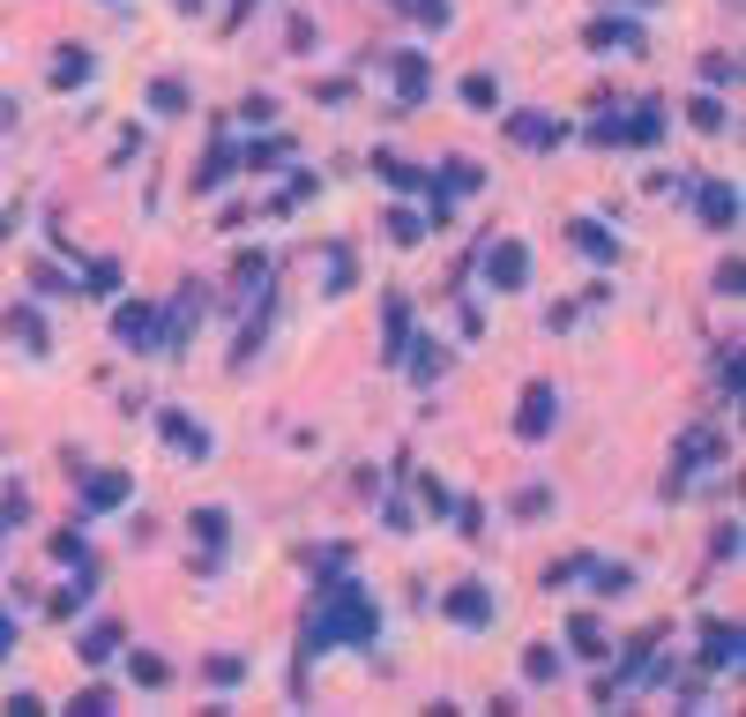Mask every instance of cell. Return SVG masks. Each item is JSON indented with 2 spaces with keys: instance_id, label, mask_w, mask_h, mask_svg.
<instances>
[{
  "instance_id": "20",
  "label": "cell",
  "mask_w": 746,
  "mask_h": 717,
  "mask_svg": "<svg viewBox=\"0 0 746 717\" xmlns=\"http://www.w3.org/2000/svg\"><path fill=\"white\" fill-rule=\"evenodd\" d=\"M523 680H560V658H552V643H531V658H523Z\"/></svg>"
},
{
  "instance_id": "31",
  "label": "cell",
  "mask_w": 746,
  "mask_h": 717,
  "mask_svg": "<svg viewBox=\"0 0 746 717\" xmlns=\"http://www.w3.org/2000/svg\"><path fill=\"white\" fill-rule=\"evenodd\" d=\"M702 76H709V83H739V60H724V53H709V60H702Z\"/></svg>"
},
{
  "instance_id": "23",
  "label": "cell",
  "mask_w": 746,
  "mask_h": 717,
  "mask_svg": "<svg viewBox=\"0 0 746 717\" xmlns=\"http://www.w3.org/2000/svg\"><path fill=\"white\" fill-rule=\"evenodd\" d=\"M463 97H470L478 113H493V105H500V83H493V76H470V83H463Z\"/></svg>"
},
{
  "instance_id": "38",
  "label": "cell",
  "mask_w": 746,
  "mask_h": 717,
  "mask_svg": "<svg viewBox=\"0 0 746 717\" xmlns=\"http://www.w3.org/2000/svg\"><path fill=\"white\" fill-rule=\"evenodd\" d=\"M83 605H90V583H75V591H60V598H53V613H83Z\"/></svg>"
},
{
  "instance_id": "19",
  "label": "cell",
  "mask_w": 746,
  "mask_h": 717,
  "mask_svg": "<svg viewBox=\"0 0 746 717\" xmlns=\"http://www.w3.org/2000/svg\"><path fill=\"white\" fill-rule=\"evenodd\" d=\"M224 180H232V150H209V165L195 172V187H202V195H217Z\"/></svg>"
},
{
  "instance_id": "15",
  "label": "cell",
  "mask_w": 746,
  "mask_h": 717,
  "mask_svg": "<svg viewBox=\"0 0 746 717\" xmlns=\"http://www.w3.org/2000/svg\"><path fill=\"white\" fill-rule=\"evenodd\" d=\"M8 337H15V344H31V351H45V322L31 314V307H8Z\"/></svg>"
},
{
  "instance_id": "22",
  "label": "cell",
  "mask_w": 746,
  "mask_h": 717,
  "mask_svg": "<svg viewBox=\"0 0 746 717\" xmlns=\"http://www.w3.org/2000/svg\"><path fill=\"white\" fill-rule=\"evenodd\" d=\"M388 240H396V247H411V240H426V217L396 210V217H388Z\"/></svg>"
},
{
  "instance_id": "33",
  "label": "cell",
  "mask_w": 746,
  "mask_h": 717,
  "mask_svg": "<svg viewBox=\"0 0 746 717\" xmlns=\"http://www.w3.org/2000/svg\"><path fill=\"white\" fill-rule=\"evenodd\" d=\"M627 583H634V568H597V591H605V598H620Z\"/></svg>"
},
{
  "instance_id": "30",
  "label": "cell",
  "mask_w": 746,
  "mask_h": 717,
  "mask_svg": "<svg viewBox=\"0 0 746 717\" xmlns=\"http://www.w3.org/2000/svg\"><path fill=\"white\" fill-rule=\"evenodd\" d=\"M590 45H634V23H597Z\"/></svg>"
},
{
  "instance_id": "13",
  "label": "cell",
  "mask_w": 746,
  "mask_h": 717,
  "mask_svg": "<svg viewBox=\"0 0 746 717\" xmlns=\"http://www.w3.org/2000/svg\"><path fill=\"white\" fill-rule=\"evenodd\" d=\"M664 135V105H634V113H620V142H657Z\"/></svg>"
},
{
  "instance_id": "35",
  "label": "cell",
  "mask_w": 746,
  "mask_h": 717,
  "mask_svg": "<svg viewBox=\"0 0 746 717\" xmlns=\"http://www.w3.org/2000/svg\"><path fill=\"white\" fill-rule=\"evenodd\" d=\"M135 680L142 687H165V658H135Z\"/></svg>"
},
{
  "instance_id": "24",
  "label": "cell",
  "mask_w": 746,
  "mask_h": 717,
  "mask_svg": "<svg viewBox=\"0 0 746 717\" xmlns=\"http://www.w3.org/2000/svg\"><path fill=\"white\" fill-rule=\"evenodd\" d=\"M568 643H575V650H590V658H605V635H597V621H568Z\"/></svg>"
},
{
  "instance_id": "7",
  "label": "cell",
  "mask_w": 746,
  "mask_h": 717,
  "mask_svg": "<svg viewBox=\"0 0 746 717\" xmlns=\"http://www.w3.org/2000/svg\"><path fill=\"white\" fill-rule=\"evenodd\" d=\"M702 224H709V232H732V224H739V187L709 180V187H702Z\"/></svg>"
},
{
  "instance_id": "12",
  "label": "cell",
  "mask_w": 746,
  "mask_h": 717,
  "mask_svg": "<svg viewBox=\"0 0 746 717\" xmlns=\"http://www.w3.org/2000/svg\"><path fill=\"white\" fill-rule=\"evenodd\" d=\"M158 426H165V441H172V449H179V456H209V433H202V426H195V419H179V412H165V419H158Z\"/></svg>"
},
{
  "instance_id": "6",
  "label": "cell",
  "mask_w": 746,
  "mask_h": 717,
  "mask_svg": "<svg viewBox=\"0 0 746 717\" xmlns=\"http://www.w3.org/2000/svg\"><path fill=\"white\" fill-rule=\"evenodd\" d=\"M508 135H515L523 150H552V142L568 135V127L552 120V113H508Z\"/></svg>"
},
{
  "instance_id": "3",
  "label": "cell",
  "mask_w": 746,
  "mask_h": 717,
  "mask_svg": "<svg viewBox=\"0 0 746 717\" xmlns=\"http://www.w3.org/2000/svg\"><path fill=\"white\" fill-rule=\"evenodd\" d=\"M552 419H560L552 381H531V389H523V412H515V433H523V441H545V433H552Z\"/></svg>"
},
{
  "instance_id": "16",
  "label": "cell",
  "mask_w": 746,
  "mask_h": 717,
  "mask_svg": "<svg viewBox=\"0 0 746 717\" xmlns=\"http://www.w3.org/2000/svg\"><path fill=\"white\" fill-rule=\"evenodd\" d=\"M575 247H582V254H597V262H613V254H620V240H613L605 224H590V217H582V224H575Z\"/></svg>"
},
{
  "instance_id": "5",
  "label": "cell",
  "mask_w": 746,
  "mask_h": 717,
  "mask_svg": "<svg viewBox=\"0 0 746 717\" xmlns=\"http://www.w3.org/2000/svg\"><path fill=\"white\" fill-rule=\"evenodd\" d=\"M441 613L463 621V628H486V621H493V591H486V583H456V591L441 598Z\"/></svg>"
},
{
  "instance_id": "1",
  "label": "cell",
  "mask_w": 746,
  "mask_h": 717,
  "mask_svg": "<svg viewBox=\"0 0 746 717\" xmlns=\"http://www.w3.org/2000/svg\"><path fill=\"white\" fill-rule=\"evenodd\" d=\"M381 628V613H373V598L359 583H336L322 591V613L306 621V650H329V643H373Z\"/></svg>"
},
{
  "instance_id": "32",
  "label": "cell",
  "mask_w": 746,
  "mask_h": 717,
  "mask_svg": "<svg viewBox=\"0 0 746 717\" xmlns=\"http://www.w3.org/2000/svg\"><path fill=\"white\" fill-rule=\"evenodd\" d=\"M396 8H411V15H426V23H433V31H441V23H448V0H396Z\"/></svg>"
},
{
  "instance_id": "29",
  "label": "cell",
  "mask_w": 746,
  "mask_h": 717,
  "mask_svg": "<svg viewBox=\"0 0 746 717\" xmlns=\"http://www.w3.org/2000/svg\"><path fill=\"white\" fill-rule=\"evenodd\" d=\"M23 516H31V501H23V494H0V539H8Z\"/></svg>"
},
{
  "instance_id": "36",
  "label": "cell",
  "mask_w": 746,
  "mask_h": 717,
  "mask_svg": "<svg viewBox=\"0 0 746 717\" xmlns=\"http://www.w3.org/2000/svg\"><path fill=\"white\" fill-rule=\"evenodd\" d=\"M247 673V666H240V658H209V680H217V687H232V680Z\"/></svg>"
},
{
  "instance_id": "4",
  "label": "cell",
  "mask_w": 746,
  "mask_h": 717,
  "mask_svg": "<svg viewBox=\"0 0 746 717\" xmlns=\"http://www.w3.org/2000/svg\"><path fill=\"white\" fill-rule=\"evenodd\" d=\"M739 650H746L739 621H709V628H702V666H709V673H724V666L739 673Z\"/></svg>"
},
{
  "instance_id": "34",
  "label": "cell",
  "mask_w": 746,
  "mask_h": 717,
  "mask_svg": "<svg viewBox=\"0 0 746 717\" xmlns=\"http://www.w3.org/2000/svg\"><path fill=\"white\" fill-rule=\"evenodd\" d=\"M329 292H351V254H343V247L329 254Z\"/></svg>"
},
{
  "instance_id": "37",
  "label": "cell",
  "mask_w": 746,
  "mask_h": 717,
  "mask_svg": "<svg viewBox=\"0 0 746 717\" xmlns=\"http://www.w3.org/2000/svg\"><path fill=\"white\" fill-rule=\"evenodd\" d=\"M75 710H83V717H105V710H113V695H105V687H90V695H75Z\"/></svg>"
},
{
  "instance_id": "2",
  "label": "cell",
  "mask_w": 746,
  "mask_h": 717,
  "mask_svg": "<svg viewBox=\"0 0 746 717\" xmlns=\"http://www.w3.org/2000/svg\"><path fill=\"white\" fill-rule=\"evenodd\" d=\"M486 277H493V292H523V285H531V247H523V240L486 247Z\"/></svg>"
},
{
  "instance_id": "27",
  "label": "cell",
  "mask_w": 746,
  "mask_h": 717,
  "mask_svg": "<svg viewBox=\"0 0 746 717\" xmlns=\"http://www.w3.org/2000/svg\"><path fill=\"white\" fill-rule=\"evenodd\" d=\"M113 285H120V269L113 262H90V299H113Z\"/></svg>"
},
{
  "instance_id": "9",
  "label": "cell",
  "mask_w": 746,
  "mask_h": 717,
  "mask_svg": "<svg viewBox=\"0 0 746 717\" xmlns=\"http://www.w3.org/2000/svg\"><path fill=\"white\" fill-rule=\"evenodd\" d=\"M127 494H135L127 471H90V478H83V508H120Z\"/></svg>"
},
{
  "instance_id": "18",
  "label": "cell",
  "mask_w": 746,
  "mask_h": 717,
  "mask_svg": "<svg viewBox=\"0 0 746 717\" xmlns=\"http://www.w3.org/2000/svg\"><path fill=\"white\" fill-rule=\"evenodd\" d=\"M470 187H478V165H470V158H456V165H441V195H433V203H448V195H470Z\"/></svg>"
},
{
  "instance_id": "17",
  "label": "cell",
  "mask_w": 746,
  "mask_h": 717,
  "mask_svg": "<svg viewBox=\"0 0 746 717\" xmlns=\"http://www.w3.org/2000/svg\"><path fill=\"white\" fill-rule=\"evenodd\" d=\"M373 172H381L388 187H426V195H433V180H426L418 165H404V158H373Z\"/></svg>"
},
{
  "instance_id": "25",
  "label": "cell",
  "mask_w": 746,
  "mask_h": 717,
  "mask_svg": "<svg viewBox=\"0 0 746 717\" xmlns=\"http://www.w3.org/2000/svg\"><path fill=\"white\" fill-rule=\"evenodd\" d=\"M150 105H158V113H187V90L165 76V83H150Z\"/></svg>"
},
{
  "instance_id": "10",
  "label": "cell",
  "mask_w": 746,
  "mask_h": 717,
  "mask_svg": "<svg viewBox=\"0 0 746 717\" xmlns=\"http://www.w3.org/2000/svg\"><path fill=\"white\" fill-rule=\"evenodd\" d=\"M113 337L135 344V351H142V344H158V314H150V307L135 299V307H120V314H113Z\"/></svg>"
},
{
  "instance_id": "11",
  "label": "cell",
  "mask_w": 746,
  "mask_h": 717,
  "mask_svg": "<svg viewBox=\"0 0 746 717\" xmlns=\"http://www.w3.org/2000/svg\"><path fill=\"white\" fill-rule=\"evenodd\" d=\"M381 359H388V367L411 359V307H404V299H388V351H381Z\"/></svg>"
},
{
  "instance_id": "26",
  "label": "cell",
  "mask_w": 746,
  "mask_h": 717,
  "mask_svg": "<svg viewBox=\"0 0 746 717\" xmlns=\"http://www.w3.org/2000/svg\"><path fill=\"white\" fill-rule=\"evenodd\" d=\"M687 120L702 127V135H716V127H724V105H716V97H695V105H687Z\"/></svg>"
},
{
  "instance_id": "39",
  "label": "cell",
  "mask_w": 746,
  "mask_h": 717,
  "mask_svg": "<svg viewBox=\"0 0 746 717\" xmlns=\"http://www.w3.org/2000/svg\"><path fill=\"white\" fill-rule=\"evenodd\" d=\"M179 8H202V0H179Z\"/></svg>"
},
{
  "instance_id": "14",
  "label": "cell",
  "mask_w": 746,
  "mask_h": 717,
  "mask_svg": "<svg viewBox=\"0 0 746 717\" xmlns=\"http://www.w3.org/2000/svg\"><path fill=\"white\" fill-rule=\"evenodd\" d=\"M113 650H120V628H113V621H105V628H90L83 643H75V658H83V666H105Z\"/></svg>"
},
{
  "instance_id": "28",
  "label": "cell",
  "mask_w": 746,
  "mask_h": 717,
  "mask_svg": "<svg viewBox=\"0 0 746 717\" xmlns=\"http://www.w3.org/2000/svg\"><path fill=\"white\" fill-rule=\"evenodd\" d=\"M83 76H90V53H68V60L53 68V83H60V90H68V83H83Z\"/></svg>"
},
{
  "instance_id": "8",
  "label": "cell",
  "mask_w": 746,
  "mask_h": 717,
  "mask_svg": "<svg viewBox=\"0 0 746 717\" xmlns=\"http://www.w3.org/2000/svg\"><path fill=\"white\" fill-rule=\"evenodd\" d=\"M426 90H433V60H426V53H396V97L418 105Z\"/></svg>"
},
{
  "instance_id": "21",
  "label": "cell",
  "mask_w": 746,
  "mask_h": 717,
  "mask_svg": "<svg viewBox=\"0 0 746 717\" xmlns=\"http://www.w3.org/2000/svg\"><path fill=\"white\" fill-rule=\"evenodd\" d=\"M195 539H202V553L224 546V508H202V516H195Z\"/></svg>"
}]
</instances>
